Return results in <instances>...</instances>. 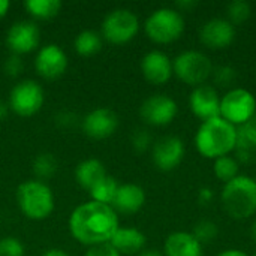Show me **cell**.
I'll return each instance as SVG.
<instances>
[{
	"mask_svg": "<svg viewBox=\"0 0 256 256\" xmlns=\"http://www.w3.org/2000/svg\"><path fill=\"white\" fill-rule=\"evenodd\" d=\"M118 126L117 114L110 108H96L84 118V132L94 140H104L111 136Z\"/></svg>",
	"mask_w": 256,
	"mask_h": 256,
	"instance_id": "17",
	"label": "cell"
},
{
	"mask_svg": "<svg viewBox=\"0 0 256 256\" xmlns=\"http://www.w3.org/2000/svg\"><path fill=\"white\" fill-rule=\"evenodd\" d=\"M16 201L20 210L33 220L46 219L54 210V196L48 184L40 180H28L18 186Z\"/></svg>",
	"mask_w": 256,
	"mask_h": 256,
	"instance_id": "4",
	"label": "cell"
},
{
	"mask_svg": "<svg viewBox=\"0 0 256 256\" xmlns=\"http://www.w3.org/2000/svg\"><path fill=\"white\" fill-rule=\"evenodd\" d=\"M146 34L156 44H171L177 40L184 28L186 21L183 14L176 8H159L153 10L144 24Z\"/></svg>",
	"mask_w": 256,
	"mask_h": 256,
	"instance_id": "5",
	"label": "cell"
},
{
	"mask_svg": "<svg viewBox=\"0 0 256 256\" xmlns=\"http://www.w3.org/2000/svg\"><path fill=\"white\" fill-rule=\"evenodd\" d=\"M132 146L136 152L142 153L146 150H148L150 147H153V140L148 130L146 129H136L132 135Z\"/></svg>",
	"mask_w": 256,
	"mask_h": 256,
	"instance_id": "31",
	"label": "cell"
},
{
	"mask_svg": "<svg viewBox=\"0 0 256 256\" xmlns=\"http://www.w3.org/2000/svg\"><path fill=\"white\" fill-rule=\"evenodd\" d=\"M213 172L214 177L225 184L240 176V162L232 154L220 156L213 160Z\"/></svg>",
	"mask_w": 256,
	"mask_h": 256,
	"instance_id": "22",
	"label": "cell"
},
{
	"mask_svg": "<svg viewBox=\"0 0 256 256\" xmlns=\"http://www.w3.org/2000/svg\"><path fill=\"white\" fill-rule=\"evenodd\" d=\"M184 153H186L184 142L177 135H165L159 138L152 147L153 164L160 171L176 170L183 162Z\"/></svg>",
	"mask_w": 256,
	"mask_h": 256,
	"instance_id": "11",
	"label": "cell"
},
{
	"mask_svg": "<svg viewBox=\"0 0 256 256\" xmlns=\"http://www.w3.org/2000/svg\"><path fill=\"white\" fill-rule=\"evenodd\" d=\"M40 256H69L64 250L62 249H50V250H45Z\"/></svg>",
	"mask_w": 256,
	"mask_h": 256,
	"instance_id": "39",
	"label": "cell"
},
{
	"mask_svg": "<svg viewBox=\"0 0 256 256\" xmlns=\"http://www.w3.org/2000/svg\"><path fill=\"white\" fill-rule=\"evenodd\" d=\"M178 112V105L174 98L165 93H156L144 99L140 106L141 118L152 126L170 124Z\"/></svg>",
	"mask_w": 256,
	"mask_h": 256,
	"instance_id": "10",
	"label": "cell"
},
{
	"mask_svg": "<svg viewBox=\"0 0 256 256\" xmlns=\"http://www.w3.org/2000/svg\"><path fill=\"white\" fill-rule=\"evenodd\" d=\"M0 256H24V246L15 237H4L0 240Z\"/></svg>",
	"mask_w": 256,
	"mask_h": 256,
	"instance_id": "30",
	"label": "cell"
},
{
	"mask_svg": "<svg viewBox=\"0 0 256 256\" xmlns=\"http://www.w3.org/2000/svg\"><path fill=\"white\" fill-rule=\"evenodd\" d=\"M57 170V162L54 159L52 154L50 153H44V154H39L34 162H33V171L36 176L42 177V178H46V177H51Z\"/></svg>",
	"mask_w": 256,
	"mask_h": 256,
	"instance_id": "28",
	"label": "cell"
},
{
	"mask_svg": "<svg viewBox=\"0 0 256 256\" xmlns=\"http://www.w3.org/2000/svg\"><path fill=\"white\" fill-rule=\"evenodd\" d=\"M118 183L114 177L111 176H105L100 182H98L88 192L92 196V201L100 202V204H106L111 206L114 201V196L117 194L118 189Z\"/></svg>",
	"mask_w": 256,
	"mask_h": 256,
	"instance_id": "23",
	"label": "cell"
},
{
	"mask_svg": "<svg viewBox=\"0 0 256 256\" xmlns=\"http://www.w3.org/2000/svg\"><path fill=\"white\" fill-rule=\"evenodd\" d=\"M256 112V96L244 87H232L220 96V117L236 128L244 126Z\"/></svg>",
	"mask_w": 256,
	"mask_h": 256,
	"instance_id": "7",
	"label": "cell"
},
{
	"mask_svg": "<svg viewBox=\"0 0 256 256\" xmlns=\"http://www.w3.org/2000/svg\"><path fill=\"white\" fill-rule=\"evenodd\" d=\"M34 66L40 76L46 80H56L64 74L68 68V57L58 45L50 44L39 50Z\"/></svg>",
	"mask_w": 256,
	"mask_h": 256,
	"instance_id": "15",
	"label": "cell"
},
{
	"mask_svg": "<svg viewBox=\"0 0 256 256\" xmlns=\"http://www.w3.org/2000/svg\"><path fill=\"white\" fill-rule=\"evenodd\" d=\"M141 72L148 82L162 86L174 75L172 60L166 52L160 50H152L141 58Z\"/></svg>",
	"mask_w": 256,
	"mask_h": 256,
	"instance_id": "14",
	"label": "cell"
},
{
	"mask_svg": "<svg viewBox=\"0 0 256 256\" xmlns=\"http://www.w3.org/2000/svg\"><path fill=\"white\" fill-rule=\"evenodd\" d=\"M213 198H214V192H213L212 188L202 186V188L198 190V201H200L201 204H208Z\"/></svg>",
	"mask_w": 256,
	"mask_h": 256,
	"instance_id": "35",
	"label": "cell"
},
{
	"mask_svg": "<svg viewBox=\"0 0 256 256\" xmlns=\"http://www.w3.org/2000/svg\"><path fill=\"white\" fill-rule=\"evenodd\" d=\"M21 66H22V64H21L20 57L12 56V57H9L8 62H6V72H8L9 75H16V74H20Z\"/></svg>",
	"mask_w": 256,
	"mask_h": 256,
	"instance_id": "34",
	"label": "cell"
},
{
	"mask_svg": "<svg viewBox=\"0 0 256 256\" xmlns=\"http://www.w3.org/2000/svg\"><path fill=\"white\" fill-rule=\"evenodd\" d=\"M6 44L15 54L33 51L39 44V28L32 21H16L6 34Z\"/></svg>",
	"mask_w": 256,
	"mask_h": 256,
	"instance_id": "16",
	"label": "cell"
},
{
	"mask_svg": "<svg viewBox=\"0 0 256 256\" xmlns=\"http://www.w3.org/2000/svg\"><path fill=\"white\" fill-rule=\"evenodd\" d=\"M220 204L228 216L237 220L256 214V178L240 174L225 183L220 192Z\"/></svg>",
	"mask_w": 256,
	"mask_h": 256,
	"instance_id": "3",
	"label": "cell"
},
{
	"mask_svg": "<svg viewBox=\"0 0 256 256\" xmlns=\"http://www.w3.org/2000/svg\"><path fill=\"white\" fill-rule=\"evenodd\" d=\"M236 33V26L230 20L213 16L202 22L200 28V40L212 50H222L234 42Z\"/></svg>",
	"mask_w": 256,
	"mask_h": 256,
	"instance_id": "13",
	"label": "cell"
},
{
	"mask_svg": "<svg viewBox=\"0 0 256 256\" xmlns=\"http://www.w3.org/2000/svg\"><path fill=\"white\" fill-rule=\"evenodd\" d=\"M254 256H256V252H255V255H254Z\"/></svg>",
	"mask_w": 256,
	"mask_h": 256,
	"instance_id": "43",
	"label": "cell"
},
{
	"mask_svg": "<svg viewBox=\"0 0 256 256\" xmlns=\"http://www.w3.org/2000/svg\"><path fill=\"white\" fill-rule=\"evenodd\" d=\"M140 32V20L136 14L126 8L111 10L102 22V34L111 44H126Z\"/></svg>",
	"mask_w": 256,
	"mask_h": 256,
	"instance_id": "8",
	"label": "cell"
},
{
	"mask_svg": "<svg viewBox=\"0 0 256 256\" xmlns=\"http://www.w3.org/2000/svg\"><path fill=\"white\" fill-rule=\"evenodd\" d=\"M44 105V90L33 80H24L15 84L9 94V106L22 117L36 114Z\"/></svg>",
	"mask_w": 256,
	"mask_h": 256,
	"instance_id": "9",
	"label": "cell"
},
{
	"mask_svg": "<svg viewBox=\"0 0 256 256\" xmlns=\"http://www.w3.org/2000/svg\"><path fill=\"white\" fill-rule=\"evenodd\" d=\"M189 106L192 114L201 122L220 116V94L214 86L206 82L192 88L189 94Z\"/></svg>",
	"mask_w": 256,
	"mask_h": 256,
	"instance_id": "12",
	"label": "cell"
},
{
	"mask_svg": "<svg viewBox=\"0 0 256 256\" xmlns=\"http://www.w3.org/2000/svg\"><path fill=\"white\" fill-rule=\"evenodd\" d=\"M8 9H9V2L8 0H0V18L6 15Z\"/></svg>",
	"mask_w": 256,
	"mask_h": 256,
	"instance_id": "40",
	"label": "cell"
},
{
	"mask_svg": "<svg viewBox=\"0 0 256 256\" xmlns=\"http://www.w3.org/2000/svg\"><path fill=\"white\" fill-rule=\"evenodd\" d=\"M238 128L219 116L201 122L195 132L194 144L201 156L214 160L220 156H226L236 152Z\"/></svg>",
	"mask_w": 256,
	"mask_h": 256,
	"instance_id": "2",
	"label": "cell"
},
{
	"mask_svg": "<svg viewBox=\"0 0 256 256\" xmlns=\"http://www.w3.org/2000/svg\"><path fill=\"white\" fill-rule=\"evenodd\" d=\"M212 78L218 86L230 87L237 80V70L231 64H219V66H214Z\"/></svg>",
	"mask_w": 256,
	"mask_h": 256,
	"instance_id": "29",
	"label": "cell"
},
{
	"mask_svg": "<svg viewBox=\"0 0 256 256\" xmlns=\"http://www.w3.org/2000/svg\"><path fill=\"white\" fill-rule=\"evenodd\" d=\"M106 176L105 172V166L100 160L98 159H87L82 160L75 171V177L76 182L81 188L90 190L98 182H100L104 177Z\"/></svg>",
	"mask_w": 256,
	"mask_h": 256,
	"instance_id": "21",
	"label": "cell"
},
{
	"mask_svg": "<svg viewBox=\"0 0 256 256\" xmlns=\"http://www.w3.org/2000/svg\"><path fill=\"white\" fill-rule=\"evenodd\" d=\"M174 75L192 87L206 84L213 75L212 58L200 50H184L172 60Z\"/></svg>",
	"mask_w": 256,
	"mask_h": 256,
	"instance_id": "6",
	"label": "cell"
},
{
	"mask_svg": "<svg viewBox=\"0 0 256 256\" xmlns=\"http://www.w3.org/2000/svg\"><path fill=\"white\" fill-rule=\"evenodd\" d=\"M144 204H146V190L140 184L126 183L118 186L111 207L116 212L132 214L140 212L144 207Z\"/></svg>",
	"mask_w": 256,
	"mask_h": 256,
	"instance_id": "18",
	"label": "cell"
},
{
	"mask_svg": "<svg viewBox=\"0 0 256 256\" xmlns=\"http://www.w3.org/2000/svg\"><path fill=\"white\" fill-rule=\"evenodd\" d=\"M176 4H177L178 10L183 12V10H190V9L196 8V6H198V2H196V0H180V2H177Z\"/></svg>",
	"mask_w": 256,
	"mask_h": 256,
	"instance_id": "36",
	"label": "cell"
},
{
	"mask_svg": "<svg viewBox=\"0 0 256 256\" xmlns=\"http://www.w3.org/2000/svg\"><path fill=\"white\" fill-rule=\"evenodd\" d=\"M216 256H249L244 250L242 249H225L222 252H219Z\"/></svg>",
	"mask_w": 256,
	"mask_h": 256,
	"instance_id": "37",
	"label": "cell"
},
{
	"mask_svg": "<svg viewBox=\"0 0 256 256\" xmlns=\"http://www.w3.org/2000/svg\"><path fill=\"white\" fill-rule=\"evenodd\" d=\"M136 256H165L164 252L156 250V249H144L142 252H140Z\"/></svg>",
	"mask_w": 256,
	"mask_h": 256,
	"instance_id": "38",
	"label": "cell"
},
{
	"mask_svg": "<svg viewBox=\"0 0 256 256\" xmlns=\"http://www.w3.org/2000/svg\"><path fill=\"white\" fill-rule=\"evenodd\" d=\"M6 114H8V106L3 102H0V122L6 117Z\"/></svg>",
	"mask_w": 256,
	"mask_h": 256,
	"instance_id": "41",
	"label": "cell"
},
{
	"mask_svg": "<svg viewBox=\"0 0 256 256\" xmlns=\"http://www.w3.org/2000/svg\"><path fill=\"white\" fill-rule=\"evenodd\" d=\"M118 228L117 212L111 206L96 201L78 206L69 218V230L74 238L92 248L110 243Z\"/></svg>",
	"mask_w": 256,
	"mask_h": 256,
	"instance_id": "1",
	"label": "cell"
},
{
	"mask_svg": "<svg viewBox=\"0 0 256 256\" xmlns=\"http://www.w3.org/2000/svg\"><path fill=\"white\" fill-rule=\"evenodd\" d=\"M100 48H102V39L99 33L93 30H84L75 39V50L80 56H93Z\"/></svg>",
	"mask_w": 256,
	"mask_h": 256,
	"instance_id": "25",
	"label": "cell"
},
{
	"mask_svg": "<svg viewBox=\"0 0 256 256\" xmlns=\"http://www.w3.org/2000/svg\"><path fill=\"white\" fill-rule=\"evenodd\" d=\"M238 129H240V132L243 134V136L250 142V146L256 148V112L255 116H254L244 126H242V128H238Z\"/></svg>",
	"mask_w": 256,
	"mask_h": 256,
	"instance_id": "32",
	"label": "cell"
},
{
	"mask_svg": "<svg viewBox=\"0 0 256 256\" xmlns=\"http://www.w3.org/2000/svg\"><path fill=\"white\" fill-rule=\"evenodd\" d=\"M252 15V6L248 0H231L226 6V20L234 26L243 24Z\"/></svg>",
	"mask_w": 256,
	"mask_h": 256,
	"instance_id": "26",
	"label": "cell"
},
{
	"mask_svg": "<svg viewBox=\"0 0 256 256\" xmlns=\"http://www.w3.org/2000/svg\"><path fill=\"white\" fill-rule=\"evenodd\" d=\"M190 232L204 246V244L212 243V242L216 240V237L219 236V226H218L216 222H213L210 219H202V220H198L194 225Z\"/></svg>",
	"mask_w": 256,
	"mask_h": 256,
	"instance_id": "27",
	"label": "cell"
},
{
	"mask_svg": "<svg viewBox=\"0 0 256 256\" xmlns=\"http://www.w3.org/2000/svg\"><path fill=\"white\" fill-rule=\"evenodd\" d=\"M146 243L147 238L144 232L134 226H120L110 242L120 255H138L144 250Z\"/></svg>",
	"mask_w": 256,
	"mask_h": 256,
	"instance_id": "20",
	"label": "cell"
},
{
	"mask_svg": "<svg viewBox=\"0 0 256 256\" xmlns=\"http://www.w3.org/2000/svg\"><path fill=\"white\" fill-rule=\"evenodd\" d=\"M86 256H122L110 243L105 244H99V246H93L88 249V252Z\"/></svg>",
	"mask_w": 256,
	"mask_h": 256,
	"instance_id": "33",
	"label": "cell"
},
{
	"mask_svg": "<svg viewBox=\"0 0 256 256\" xmlns=\"http://www.w3.org/2000/svg\"><path fill=\"white\" fill-rule=\"evenodd\" d=\"M250 237L256 243V218L252 220V225H250Z\"/></svg>",
	"mask_w": 256,
	"mask_h": 256,
	"instance_id": "42",
	"label": "cell"
},
{
	"mask_svg": "<svg viewBox=\"0 0 256 256\" xmlns=\"http://www.w3.org/2000/svg\"><path fill=\"white\" fill-rule=\"evenodd\" d=\"M24 6L33 16L39 20L54 18L62 9V3L58 0H27Z\"/></svg>",
	"mask_w": 256,
	"mask_h": 256,
	"instance_id": "24",
	"label": "cell"
},
{
	"mask_svg": "<svg viewBox=\"0 0 256 256\" xmlns=\"http://www.w3.org/2000/svg\"><path fill=\"white\" fill-rule=\"evenodd\" d=\"M165 256H202V244L189 231H174L164 243Z\"/></svg>",
	"mask_w": 256,
	"mask_h": 256,
	"instance_id": "19",
	"label": "cell"
}]
</instances>
